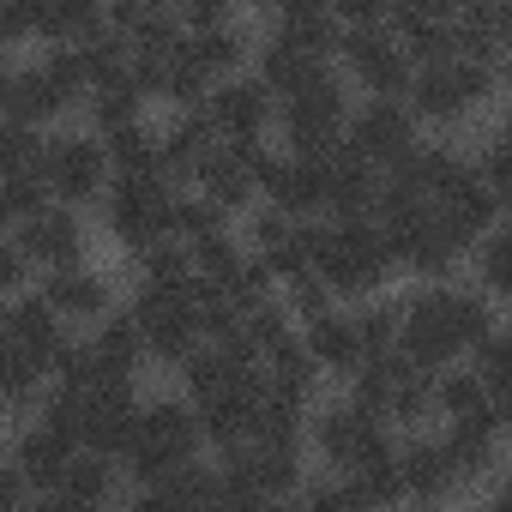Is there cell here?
Returning a JSON list of instances; mask_svg holds the SVG:
<instances>
[{
  "label": "cell",
  "mask_w": 512,
  "mask_h": 512,
  "mask_svg": "<svg viewBox=\"0 0 512 512\" xmlns=\"http://www.w3.org/2000/svg\"><path fill=\"white\" fill-rule=\"evenodd\" d=\"M500 67H482V61H464V55H452V61H434V67H416L410 73V91H404V109L416 115V127H458V121H470L476 109H488L494 103V91H500Z\"/></svg>",
  "instance_id": "1"
},
{
  "label": "cell",
  "mask_w": 512,
  "mask_h": 512,
  "mask_svg": "<svg viewBox=\"0 0 512 512\" xmlns=\"http://www.w3.org/2000/svg\"><path fill=\"white\" fill-rule=\"evenodd\" d=\"M392 272H398V260H392V247H386V235H380L374 217L332 223V247H326V260H320V278L338 296V308H356V302L380 296L392 284Z\"/></svg>",
  "instance_id": "2"
},
{
  "label": "cell",
  "mask_w": 512,
  "mask_h": 512,
  "mask_svg": "<svg viewBox=\"0 0 512 512\" xmlns=\"http://www.w3.org/2000/svg\"><path fill=\"white\" fill-rule=\"evenodd\" d=\"M169 199H175L169 175H139V181L109 175V193L97 199V211H103V223H109V235H115V247L127 253V260H139L151 241H163Z\"/></svg>",
  "instance_id": "3"
},
{
  "label": "cell",
  "mask_w": 512,
  "mask_h": 512,
  "mask_svg": "<svg viewBox=\"0 0 512 512\" xmlns=\"http://www.w3.org/2000/svg\"><path fill=\"white\" fill-rule=\"evenodd\" d=\"M43 187L55 205H97L109 193V157H103V139L97 133H79V127H55L49 133V151H43Z\"/></svg>",
  "instance_id": "4"
},
{
  "label": "cell",
  "mask_w": 512,
  "mask_h": 512,
  "mask_svg": "<svg viewBox=\"0 0 512 512\" xmlns=\"http://www.w3.org/2000/svg\"><path fill=\"white\" fill-rule=\"evenodd\" d=\"M338 73L350 79V91H368V97H386V103H404V91H410V55L392 43V31L386 25H374V31H344L338 37Z\"/></svg>",
  "instance_id": "5"
},
{
  "label": "cell",
  "mask_w": 512,
  "mask_h": 512,
  "mask_svg": "<svg viewBox=\"0 0 512 512\" xmlns=\"http://www.w3.org/2000/svg\"><path fill=\"white\" fill-rule=\"evenodd\" d=\"M205 121H211V133H217L223 145L272 139V127H278V97L241 67V73H229V79H217V85L205 91Z\"/></svg>",
  "instance_id": "6"
},
{
  "label": "cell",
  "mask_w": 512,
  "mask_h": 512,
  "mask_svg": "<svg viewBox=\"0 0 512 512\" xmlns=\"http://www.w3.org/2000/svg\"><path fill=\"white\" fill-rule=\"evenodd\" d=\"M416 139H422V127H416V115H410L404 103H386V97H362V103H350L344 145H350L362 163H374L380 175H386L392 163H404Z\"/></svg>",
  "instance_id": "7"
},
{
  "label": "cell",
  "mask_w": 512,
  "mask_h": 512,
  "mask_svg": "<svg viewBox=\"0 0 512 512\" xmlns=\"http://www.w3.org/2000/svg\"><path fill=\"white\" fill-rule=\"evenodd\" d=\"M37 296L55 308V320L67 332H91L97 320H109L121 302H115V278L97 272L91 260L85 266H61V272H37Z\"/></svg>",
  "instance_id": "8"
},
{
  "label": "cell",
  "mask_w": 512,
  "mask_h": 512,
  "mask_svg": "<svg viewBox=\"0 0 512 512\" xmlns=\"http://www.w3.org/2000/svg\"><path fill=\"white\" fill-rule=\"evenodd\" d=\"M13 241H19V253L31 260V272H61V266H85V247H91V235H85V211H73V205H43V211H31L25 223H13Z\"/></svg>",
  "instance_id": "9"
},
{
  "label": "cell",
  "mask_w": 512,
  "mask_h": 512,
  "mask_svg": "<svg viewBox=\"0 0 512 512\" xmlns=\"http://www.w3.org/2000/svg\"><path fill=\"white\" fill-rule=\"evenodd\" d=\"M392 470L404 482V506H452V494H464V482H458V470L434 434H404Z\"/></svg>",
  "instance_id": "10"
},
{
  "label": "cell",
  "mask_w": 512,
  "mask_h": 512,
  "mask_svg": "<svg viewBox=\"0 0 512 512\" xmlns=\"http://www.w3.org/2000/svg\"><path fill=\"white\" fill-rule=\"evenodd\" d=\"M0 338H7L19 356H31V362L49 374V362L61 356V344H67L73 332L55 320V308H49L37 290H25V296H13V302H0Z\"/></svg>",
  "instance_id": "11"
},
{
  "label": "cell",
  "mask_w": 512,
  "mask_h": 512,
  "mask_svg": "<svg viewBox=\"0 0 512 512\" xmlns=\"http://www.w3.org/2000/svg\"><path fill=\"white\" fill-rule=\"evenodd\" d=\"M187 187H193L205 205H217L229 223H235L247 205H260V187H253V175H247V163H241V151H235V145H211V151L193 163Z\"/></svg>",
  "instance_id": "12"
},
{
  "label": "cell",
  "mask_w": 512,
  "mask_h": 512,
  "mask_svg": "<svg viewBox=\"0 0 512 512\" xmlns=\"http://www.w3.org/2000/svg\"><path fill=\"white\" fill-rule=\"evenodd\" d=\"M85 97H73V91H61L37 61L31 67H13V79H7V121H25V127H43V133H55L73 109H79Z\"/></svg>",
  "instance_id": "13"
},
{
  "label": "cell",
  "mask_w": 512,
  "mask_h": 512,
  "mask_svg": "<svg viewBox=\"0 0 512 512\" xmlns=\"http://www.w3.org/2000/svg\"><path fill=\"white\" fill-rule=\"evenodd\" d=\"M79 338H85V350H91L97 380H139V368H145V338H139V326H133L127 308H115L109 320H97V326L79 332Z\"/></svg>",
  "instance_id": "14"
},
{
  "label": "cell",
  "mask_w": 512,
  "mask_h": 512,
  "mask_svg": "<svg viewBox=\"0 0 512 512\" xmlns=\"http://www.w3.org/2000/svg\"><path fill=\"white\" fill-rule=\"evenodd\" d=\"M211 145H223L217 133H211V121H205V109H169V121L157 127V169L175 181V187H187V175H193V163L211 151Z\"/></svg>",
  "instance_id": "15"
},
{
  "label": "cell",
  "mask_w": 512,
  "mask_h": 512,
  "mask_svg": "<svg viewBox=\"0 0 512 512\" xmlns=\"http://www.w3.org/2000/svg\"><path fill=\"white\" fill-rule=\"evenodd\" d=\"M55 488H61V494H73V500H79V506H91V512H115V506L133 494V482L121 476V464H115V458H103V452H73Z\"/></svg>",
  "instance_id": "16"
},
{
  "label": "cell",
  "mask_w": 512,
  "mask_h": 512,
  "mask_svg": "<svg viewBox=\"0 0 512 512\" xmlns=\"http://www.w3.org/2000/svg\"><path fill=\"white\" fill-rule=\"evenodd\" d=\"M302 338V350H308V362L326 374V380H350L356 368H362V344H356V326H350V308H338V314H326V320H314V326H302L296 332Z\"/></svg>",
  "instance_id": "17"
},
{
  "label": "cell",
  "mask_w": 512,
  "mask_h": 512,
  "mask_svg": "<svg viewBox=\"0 0 512 512\" xmlns=\"http://www.w3.org/2000/svg\"><path fill=\"white\" fill-rule=\"evenodd\" d=\"M272 31H278L284 43H296L302 55H314V61H332V55H338V37H344L338 13L320 7V0H290V7H278V13H272ZM332 67H338V61H332Z\"/></svg>",
  "instance_id": "18"
},
{
  "label": "cell",
  "mask_w": 512,
  "mask_h": 512,
  "mask_svg": "<svg viewBox=\"0 0 512 512\" xmlns=\"http://www.w3.org/2000/svg\"><path fill=\"white\" fill-rule=\"evenodd\" d=\"M7 458L19 464V476H25V482H31V494H37V488H55V482H61V470H67L73 446H67L61 434H49L43 422H25V428L13 434Z\"/></svg>",
  "instance_id": "19"
},
{
  "label": "cell",
  "mask_w": 512,
  "mask_h": 512,
  "mask_svg": "<svg viewBox=\"0 0 512 512\" xmlns=\"http://www.w3.org/2000/svg\"><path fill=\"white\" fill-rule=\"evenodd\" d=\"M446 326H452L458 350L470 356L482 338H494V332H500V302H488L470 278H452V284H446Z\"/></svg>",
  "instance_id": "20"
},
{
  "label": "cell",
  "mask_w": 512,
  "mask_h": 512,
  "mask_svg": "<svg viewBox=\"0 0 512 512\" xmlns=\"http://www.w3.org/2000/svg\"><path fill=\"white\" fill-rule=\"evenodd\" d=\"M103 157H109V175H121V181L163 175V169H157V127H151V121H133V127L103 133Z\"/></svg>",
  "instance_id": "21"
},
{
  "label": "cell",
  "mask_w": 512,
  "mask_h": 512,
  "mask_svg": "<svg viewBox=\"0 0 512 512\" xmlns=\"http://www.w3.org/2000/svg\"><path fill=\"white\" fill-rule=\"evenodd\" d=\"M386 428H392L398 440L440 428V404H434V380H428V374H410L404 386H392V398H386Z\"/></svg>",
  "instance_id": "22"
},
{
  "label": "cell",
  "mask_w": 512,
  "mask_h": 512,
  "mask_svg": "<svg viewBox=\"0 0 512 512\" xmlns=\"http://www.w3.org/2000/svg\"><path fill=\"white\" fill-rule=\"evenodd\" d=\"M434 404H440V422H476V416H488V410H506L500 398L482 392V380H476L464 362L446 368V374H434Z\"/></svg>",
  "instance_id": "23"
},
{
  "label": "cell",
  "mask_w": 512,
  "mask_h": 512,
  "mask_svg": "<svg viewBox=\"0 0 512 512\" xmlns=\"http://www.w3.org/2000/svg\"><path fill=\"white\" fill-rule=\"evenodd\" d=\"M49 133L25 121H0V181H43Z\"/></svg>",
  "instance_id": "24"
},
{
  "label": "cell",
  "mask_w": 512,
  "mask_h": 512,
  "mask_svg": "<svg viewBox=\"0 0 512 512\" xmlns=\"http://www.w3.org/2000/svg\"><path fill=\"white\" fill-rule=\"evenodd\" d=\"M85 133H115V127H133V121H145V97L133 91V85H115V91H85Z\"/></svg>",
  "instance_id": "25"
},
{
  "label": "cell",
  "mask_w": 512,
  "mask_h": 512,
  "mask_svg": "<svg viewBox=\"0 0 512 512\" xmlns=\"http://www.w3.org/2000/svg\"><path fill=\"white\" fill-rule=\"evenodd\" d=\"M350 326H356L362 362L398 350V308H392V296H368V302H356V308H350Z\"/></svg>",
  "instance_id": "26"
},
{
  "label": "cell",
  "mask_w": 512,
  "mask_h": 512,
  "mask_svg": "<svg viewBox=\"0 0 512 512\" xmlns=\"http://www.w3.org/2000/svg\"><path fill=\"white\" fill-rule=\"evenodd\" d=\"M506 223H494L482 241H470V253H464V266H470V284L488 296V302H500L506 296Z\"/></svg>",
  "instance_id": "27"
},
{
  "label": "cell",
  "mask_w": 512,
  "mask_h": 512,
  "mask_svg": "<svg viewBox=\"0 0 512 512\" xmlns=\"http://www.w3.org/2000/svg\"><path fill=\"white\" fill-rule=\"evenodd\" d=\"M278 302H284V314H290V326H296V332H302V326H314V320H326V314H338V296L326 290V278H320V272H302V278L278 284Z\"/></svg>",
  "instance_id": "28"
},
{
  "label": "cell",
  "mask_w": 512,
  "mask_h": 512,
  "mask_svg": "<svg viewBox=\"0 0 512 512\" xmlns=\"http://www.w3.org/2000/svg\"><path fill=\"white\" fill-rule=\"evenodd\" d=\"M25 290H31V260L19 253L13 235H0V302H13V296H25Z\"/></svg>",
  "instance_id": "29"
},
{
  "label": "cell",
  "mask_w": 512,
  "mask_h": 512,
  "mask_svg": "<svg viewBox=\"0 0 512 512\" xmlns=\"http://www.w3.org/2000/svg\"><path fill=\"white\" fill-rule=\"evenodd\" d=\"M25 512H91V506H79L61 488H37V494H25Z\"/></svg>",
  "instance_id": "30"
},
{
  "label": "cell",
  "mask_w": 512,
  "mask_h": 512,
  "mask_svg": "<svg viewBox=\"0 0 512 512\" xmlns=\"http://www.w3.org/2000/svg\"><path fill=\"white\" fill-rule=\"evenodd\" d=\"M115 512H175V506H169L163 494H151V488H133V494H127Z\"/></svg>",
  "instance_id": "31"
},
{
  "label": "cell",
  "mask_w": 512,
  "mask_h": 512,
  "mask_svg": "<svg viewBox=\"0 0 512 512\" xmlns=\"http://www.w3.org/2000/svg\"><path fill=\"white\" fill-rule=\"evenodd\" d=\"M404 512H458V506H404Z\"/></svg>",
  "instance_id": "32"
},
{
  "label": "cell",
  "mask_w": 512,
  "mask_h": 512,
  "mask_svg": "<svg viewBox=\"0 0 512 512\" xmlns=\"http://www.w3.org/2000/svg\"><path fill=\"white\" fill-rule=\"evenodd\" d=\"M205 512H217V506H205Z\"/></svg>",
  "instance_id": "33"
},
{
  "label": "cell",
  "mask_w": 512,
  "mask_h": 512,
  "mask_svg": "<svg viewBox=\"0 0 512 512\" xmlns=\"http://www.w3.org/2000/svg\"><path fill=\"white\" fill-rule=\"evenodd\" d=\"M0 512H7V506H0Z\"/></svg>",
  "instance_id": "34"
}]
</instances>
